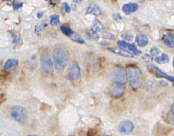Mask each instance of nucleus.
Returning <instances> with one entry per match:
<instances>
[{
    "mask_svg": "<svg viewBox=\"0 0 174 136\" xmlns=\"http://www.w3.org/2000/svg\"><path fill=\"white\" fill-rule=\"evenodd\" d=\"M169 129L165 128V127H159L155 130L154 134L156 136H166L170 133Z\"/></svg>",
    "mask_w": 174,
    "mask_h": 136,
    "instance_id": "nucleus-16",
    "label": "nucleus"
},
{
    "mask_svg": "<svg viewBox=\"0 0 174 136\" xmlns=\"http://www.w3.org/2000/svg\"><path fill=\"white\" fill-rule=\"evenodd\" d=\"M134 128V124L128 120H125L121 121L118 126L119 131L121 134H131L133 131Z\"/></svg>",
    "mask_w": 174,
    "mask_h": 136,
    "instance_id": "nucleus-7",
    "label": "nucleus"
},
{
    "mask_svg": "<svg viewBox=\"0 0 174 136\" xmlns=\"http://www.w3.org/2000/svg\"><path fill=\"white\" fill-rule=\"evenodd\" d=\"M43 15H44L43 12H38L37 14V17L38 18H41L43 17Z\"/></svg>",
    "mask_w": 174,
    "mask_h": 136,
    "instance_id": "nucleus-36",
    "label": "nucleus"
},
{
    "mask_svg": "<svg viewBox=\"0 0 174 136\" xmlns=\"http://www.w3.org/2000/svg\"><path fill=\"white\" fill-rule=\"evenodd\" d=\"M81 74L80 68L76 62H72L69 66L67 77L70 80H77L79 78Z\"/></svg>",
    "mask_w": 174,
    "mask_h": 136,
    "instance_id": "nucleus-6",
    "label": "nucleus"
},
{
    "mask_svg": "<svg viewBox=\"0 0 174 136\" xmlns=\"http://www.w3.org/2000/svg\"><path fill=\"white\" fill-rule=\"evenodd\" d=\"M127 44L128 43H126L125 41L124 40H119L117 43L118 45L120 48H122V49H125L126 48V46L127 45Z\"/></svg>",
    "mask_w": 174,
    "mask_h": 136,
    "instance_id": "nucleus-28",
    "label": "nucleus"
},
{
    "mask_svg": "<svg viewBox=\"0 0 174 136\" xmlns=\"http://www.w3.org/2000/svg\"><path fill=\"white\" fill-rule=\"evenodd\" d=\"M97 134H98L97 130L91 129L88 130V131L87 132L86 136H96Z\"/></svg>",
    "mask_w": 174,
    "mask_h": 136,
    "instance_id": "nucleus-27",
    "label": "nucleus"
},
{
    "mask_svg": "<svg viewBox=\"0 0 174 136\" xmlns=\"http://www.w3.org/2000/svg\"><path fill=\"white\" fill-rule=\"evenodd\" d=\"M51 25L53 26H58L60 24V18L57 15H53L50 17Z\"/></svg>",
    "mask_w": 174,
    "mask_h": 136,
    "instance_id": "nucleus-21",
    "label": "nucleus"
},
{
    "mask_svg": "<svg viewBox=\"0 0 174 136\" xmlns=\"http://www.w3.org/2000/svg\"><path fill=\"white\" fill-rule=\"evenodd\" d=\"M53 59L56 70H62L68 63V53L64 48H57L53 50Z\"/></svg>",
    "mask_w": 174,
    "mask_h": 136,
    "instance_id": "nucleus-1",
    "label": "nucleus"
},
{
    "mask_svg": "<svg viewBox=\"0 0 174 136\" xmlns=\"http://www.w3.org/2000/svg\"><path fill=\"white\" fill-rule=\"evenodd\" d=\"M101 44L105 46L110 45V43H109L108 42H106V41H102V42H101Z\"/></svg>",
    "mask_w": 174,
    "mask_h": 136,
    "instance_id": "nucleus-38",
    "label": "nucleus"
},
{
    "mask_svg": "<svg viewBox=\"0 0 174 136\" xmlns=\"http://www.w3.org/2000/svg\"><path fill=\"white\" fill-rule=\"evenodd\" d=\"M112 80L116 83L124 85L127 80L126 71L121 67H115L112 69L110 74Z\"/></svg>",
    "mask_w": 174,
    "mask_h": 136,
    "instance_id": "nucleus-3",
    "label": "nucleus"
},
{
    "mask_svg": "<svg viewBox=\"0 0 174 136\" xmlns=\"http://www.w3.org/2000/svg\"><path fill=\"white\" fill-rule=\"evenodd\" d=\"M20 40V37L18 35H13V43H18L19 40Z\"/></svg>",
    "mask_w": 174,
    "mask_h": 136,
    "instance_id": "nucleus-34",
    "label": "nucleus"
},
{
    "mask_svg": "<svg viewBox=\"0 0 174 136\" xmlns=\"http://www.w3.org/2000/svg\"><path fill=\"white\" fill-rule=\"evenodd\" d=\"M40 64L43 70L46 73H52L53 72V65L52 61L48 53L44 52L40 56Z\"/></svg>",
    "mask_w": 174,
    "mask_h": 136,
    "instance_id": "nucleus-4",
    "label": "nucleus"
},
{
    "mask_svg": "<svg viewBox=\"0 0 174 136\" xmlns=\"http://www.w3.org/2000/svg\"><path fill=\"white\" fill-rule=\"evenodd\" d=\"M103 37L104 38H106V39H113L115 37L114 34H112V33L108 32V31H106V32H104L103 34Z\"/></svg>",
    "mask_w": 174,
    "mask_h": 136,
    "instance_id": "nucleus-25",
    "label": "nucleus"
},
{
    "mask_svg": "<svg viewBox=\"0 0 174 136\" xmlns=\"http://www.w3.org/2000/svg\"><path fill=\"white\" fill-rule=\"evenodd\" d=\"M168 120L170 124H174V104L172 105L170 111L168 114Z\"/></svg>",
    "mask_w": 174,
    "mask_h": 136,
    "instance_id": "nucleus-23",
    "label": "nucleus"
},
{
    "mask_svg": "<svg viewBox=\"0 0 174 136\" xmlns=\"http://www.w3.org/2000/svg\"><path fill=\"white\" fill-rule=\"evenodd\" d=\"M160 83L162 86H167L168 85V83L164 80H161L160 81Z\"/></svg>",
    "mask_w": 174,
    "mask_h": 136,
    "instance_id": "nucleus-37",
    "label": "nucleus"
},
{
    "mask_svg": "<svg viewBox=\"0 0 174 136\" xmlns=\"http://www.w3.org/2000/svg\"><path fill=\"white\" fill-rule=\"evenodd\" d=\"M155 60L157 63L164 64L169 62V58L166 54H162V56L156 57Z\"/></svg>",
    "mask_w": 174,
    "mask_h": 136,
    "instance_id": "nucleus-17",
    "label": "nucleus"
},
{
    "mask_svg": "<svg viewBox=\"0 0 174 136\" xmlns=\"http://www.w3.org/2000/svg\"><path fill=\"white\" fill-rule=\"evenodd\" d=\"M125 91L124 85L116 83L111 86L109 89V93L114 97H119L123 96Z\"/></svg>",
    "mask_w": 174,
    "mask_h": 136,
    "instance_id": "nucleus-8",
    "label": "nucleus"
},
{
    "mask_svg": "<svg viewBox=\"0 0 174 136\" xmlns=\"http://www.w3.org/2000/svg\"><path fill=\"white\" fill-rule=\"evenodd\" d=\"M121 37L122 38L128 41H131L133 39V36L128 33H123V34H121Z\"/></svg>",
    "mask_w": 174,
    "mask_h": 136,
    "instance_id": "nucleus-26",
    "label": "nucleus"
},
{
    "mask_svg": "<svg viewBox=\"0 0 174 136\" xmlns=\"http://www.w3.org/2000/svg\"><path fill=\"white\" fill-rule=\"evenodd\" d=\"M143 58L145 62H151L153 60V57L151 55H149V54H145L143 56Z\"/></svg>",
    "mask_w": 174,
    "mask_h": 136,
    "instance_id": "nucleus-30",
    "label": "nucleus"
},
{
    "mask_svg": "<svg viewBox=\"0 0 174 136\" xmlns=\"http://www.w3.org/2000/svg\"><path fill=\"white\" fill-rule=\"evenodd\" d=\"M148 67L151 70H152L154 71L155 72H156V77H160V78H166L170 81H174V77L167 76L165 72L162 71V70H160L157 66H155L154 64H151V65H149Z\"/></svg>",
    "mask_w": 174,
    "mask_h": 136,
    "instance_id": "nucleus-9",
    "label": "nucleus"
},
{
    "mask_svg": "<svg viewBox=\"0 0 174 136\" xmlns=\"http://www.w3.org/2000/svg\"><path fill=\"white\" fill-rule=\"evenodd\" d=\"M23 3L21 2L15 3L13 4V9L17 10L23 7Z\"/></svg>",
    "mask_w": 174,
    "mask_h": 136,
    "instance_id": "nucleus-32",
    "label": "nucleus"
},
{
    "mask_svg": "<svg viewBox=\"0 0 174 136\" xmlns=\"http://www.w3.org/2000/svg\"><path fill=\"white\" fill-rule=\"evenodd\" d=\"M86 12L87 13L92 14L93 15L98 16L101 15V11L98 5H96V4H94V3H91L88 5L86 10Z\"/></svg>",
    "mask_w": 174,
    "mask_h": 136,
    "instance_id": "nucleus-11",
    "label": "nucleus"
},
{
    "mask_svg": "<svg viewBox=\"0 0 174 136\" xmlns=\"http://www.w3.org/2000/svg\"><path fill=\"white\" fill-rule=\"evenodd\" d=\"M163 42L170 48L174 47V34L168 33L164 35L163 38Z\"/></svg>",
    "mask_w": 174,
    "mask_h": 136,
    "instance_id": "nucleus-15",
    "label": "nucleus"
},
{
    "mask_svg": "<svg viewBox=\"0 0 174 136\" xmlns=\"http://www.w3.org/2000/svg\"><path fill=\"white\" fill-rule=\"evenodd\" d=\"M127 78L131 87L136 89L141 86L143 77L141 71L136 67H129L127 68Z\"/></svg>",
    "mask_w": 174,
    "mask_h": 136,
    "instance_id": "nucleus-2",
    "label": "nucleus"
},
{
    "mask_svg": "<svg viewBox=\"0 0 174 136\" xmlns=\"http://www.w3.org/2000/svg\"><path fill=\"white\" fill-rule=\"evenodd\" d=\"M93 36L94 39L95 40H98L99 39L100 36H99V35H98V34H93Z\"/></svg>",
    "mask_w": 174,
    "mask_h": 136,
    "instance_id": "nucleus-35",
    "label": "nucleus"
},
{
    "mask_svg": "<svg viewBox=\"0 0 174 136\" xmlns=\"http://www.w3.org/2000/svg\"><path fill=\"white\" fill-rule=\"evenodd\" d=\"M62 8H63V9L65 10V11H66L67 13H69L70 12L71 8L70 7V6L68 5V3L66 2L62 3Z\"/></svg>",
    "mask_w": 174,
    "mask_h": 136,
    "instance_id": "nucleus-29",
    "label": "nucleus"
},
{
    "mask_svg": "<svg viewBox=\"0 0 174 136\" xmlns=\"http://www.w3.org/2000/svg\"><path fill=\"white\" fill-rule=\"evenodd\" d=\"M61 30L67 36H72L73 34V31L70 28H69L68 26L63 25L61 26Z\"/></svg>",
    "mask_w": 174,
    "mask_h": 136,
    "instance_id": "nucleus-19",
    "label": "nucleus"
},
{
    "mask_svg": "<svg viewBox=\"0 0 174 136\" xmlns=\"http://www.w3.org/2000/svg\"><path fill=\"white\" fill-rule=\"evenodd\" d=\"M109 50H110L114 53L117 54L118 55H120L121 56H124L125 57H128V58H132L133 57V54L129 52L128 51L121 50L120 48H109Z\"/></svg>",
    "mask_w": 174,
    "mask_h": 136,
    "instance_id": "nucleus-14",
    "label": "nucleus"
},
{
    "mask_svg": "<svg viewBox=\"0 0 174 136\" xmlns=\"http://www.w3.org/2000/svg\"><path fill=\"white\" fill-rule=\"evenodd\" d=\"M114 19L116 20V21H119V20H121L123 19V17L119 13H115L113 15Z\"/></svg>",
    "mask_w": 174,
    "mask_h": 136,
    "instance_id": "nucleus-33",
    "label": "nucleus"
},
{
    "mask_svg": "<svg viewBox=\"0 0 174 136\" xmlns=\"http://www.w3.org/2000/svg\"><path fill=\"white\" fill-rule=\"evenodd\" d=\"M160 52V50L159 48H158L156 46H153L151 48L150 50V53L151 54V56H158L159 53Z\"/></svg>",
    "mask_w": 174,
    "mask_h": 136,
    "instance_id": "nucleus-24",
    "label": "nucleus"
},
{
    "mask_svg": "<svg viewBox=\"0 0 174 136\" xmlns=\"http://www.w3.org/2000/svg\"><path fill=\"white\" fill-rule=\"evenodd\" d=\"M18 61L17 59H9L4 64V68L9 69L13 67H15L18 64Z\"/></svg>",
    "mask_w": 174,
    "mask_h": 136,
    "instance_id": "nucleus-18",
    "label": "nucleus"
},
{
    "mask_svg": "<svg viewBox=\"0 0 174 136\" xmlns=\"http://www.w3.org/2000/svg\"><path fill=\"white\" fill-rule=\"evenodd\" d=\"M72 36H73L72 39L75 42L78 43H81V44L85 43V41L84 40L83 38H82V37L78 34H77V33L74 34Z\"/></svg>",
    "mask_w": 174,
    "mask_h": 136,
    "instance_id": "nucleus-22",
    "label": "nucleus"
},
{
    "mask_svg": "<svg viewBox=\"0 0 174 136\" xmlns=\"http://www.w3.org/2000/svg\"><path fill=\"white\" fill-rule=\"evenodd\" d=\"M135 41L139 47L145 46L149 43L148 38L144 35H138L136 36Z\"/></svg>",
    "mask_w": 174,
    "mask_h": 136,
    "instance_id": "nucleus-13",
    "label": "nucleus"
},
{
    "mask_svg": "<svg viewBox=\"0 0 174 136\" xmlns=\"http://www.w3.org/2000/svg\"><path fill=\"white\" fill-rule=\"evenodd\" d=\"M108 136V135H101V136Z\"/></svg>",
    "mask_w": 174,
    "mask_h": 136,
    "instance_id": "nucleus-39",
    "label": "nucleus"
},
{
    "mask_svg": "<svg viewBox=\"0 0 174 136\" xmlns=\"http://www.w3.org/2000/svg\"><path fill=\"white\" fill-rule=\"evenodd\" d=\"M104 27L103 25L97 19H95L91 26V29L93 31V34H97L98 32L101 30H104Z\"/></svg>",
    "mask_w": 174,
    "mask_h": 136,
    "instance_id": "nucleus-12",
    "label": "nucleus"
},
{
    "mask_svg": "<svg viewBox=\"0 0 174 136\" xmlns=\"http://www.w3.org/2000/svg\"><path fill=\"white\" fill-rule=\"evenodd\" d=\"M139 5L136 3L130 2L126 3L122 7V11L127 15L135 12L138 9Z\"/></svg>",
    "mask_w": 174,
    "mask_h": 136,
    "instance_id": "nucleus-10",
    "label": "nucleus"
},
{
    "mask_svg": "<svg viewBox=\"0 0 174 136\" xmlns=\"http://www.w3.org/2000/svg\"><path fill=\"white\" fill-rule=\"evenodd\" d=\"M126 48H128L129 50H131L132 52H133L135 55L137 56L140 54H141V51L138 50L136 48V45L134 44H127V45L126 46Z\"/></svg>",
    "mask_w": 174,
    "mask_h": 136,
    "instance_id": "nucleus-20",
    "label": "nucleus"
},
{
    "mask_svg": "<svg viewBox=\"0 0 174 136\" xmlns=\"http://www.w3.org/2000/svg\"><path fill=\"white\" fill-rule=\"evenodd\" d=\"M47 25H48V23H47V22H46V21H44V23H42L39 26L37 27V28H36V31H37V32H40V30H42V29H43V28H44Z\"/></svg>",
    "mask_w": 174,
    "mask_h": 136,
    "instance_id": "nucleus-31",
    "label": "nucleus"
},
{
    "mask_svg": "<svg viewBox=\"0 0 174 136\" xmlns=\"http://www.w3.org/2000/svg\"><path fill=\"white\" fill-rule=\"evenodd\" d=\"M36 136V135H29V136Z\"/></svg>",
    "mask_w": 174,
    "mask_h": 136,
    "instance_id": "nucleus-40",
    "label": "nucleus"
},
{
    "mask_svg": "<svg viewBox=\"0 0 174 136\" xmlns=\"http://www.w3.org/2000/svg\"><path fill=\"white\" fill-rule=\"evenodd\" d=\"M11 115L13 118L19 122H23L27 118L25 109L20 106H14L11 110Z\"/></svg>",
    "mask_w": 174,
    "mask_h": 136,
    "instance_id": "nucleus-5",
    "label": "nucleus"
}]
</instances>
